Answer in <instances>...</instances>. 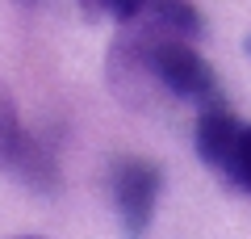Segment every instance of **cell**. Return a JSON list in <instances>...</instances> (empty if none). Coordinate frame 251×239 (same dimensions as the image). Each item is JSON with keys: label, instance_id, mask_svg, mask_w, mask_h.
I'll use <instances>...</instances> for the list:
<instances>
[{"label": "cell", "instance_id": "obj_7", "mask_svg": "<svg viewBox=\"0 0 251 239\" xmlns=\"http://www.w3.org/2000/svg\"><path fill=\"white\" fill-rule=\"evenodd\" d=\"M84 9V17H92V21H100V17H109V21H130L138 9H143V0H75Z\"/></svg>", "mask_w": 251, "mask_h": 239}, {"label": "cell", "instance_id": "obj_1", "mask_svg": "<svg viewBox=\"0 0 251 239\" xmlns=\"http://www.w3.org/2000/svg\"><path fill=\"white\" fill-rule=\"evenodd\" d=\"M159 189H163L159 164L138 159V155L113 164V172H109V193H113V206H117V218H122L126 239H143L147 235L155 202H159Z\"/></svg>", "mask_w": 251, "mask_h": 239}, {"label": "cell", "instance_id": "obj_4", "mask_svg": "<svg viewBox=\"0 0 251 239\" xmlns=\"http://www.w3.org/2000/svg\"><path fill=\"white\" fill-rule=\"evenodd\" d=\"M138 13H143L147 21H155L163 34L188 38V42H197L201 30H205V21H201V13H197L193 0H143V9H138Z\"/></svg>", "mask_w": 251, "mask_h": 239}, {"label": "cell", "instance_id": "obj_8", "mask_svg": "<svg viewBox=\"0 0 251 239\" xmlns=\"http://www.w3.org/2000/svg\"><path fill=\"white\" fill-rule=\"evenodd\" d=\"M13 239H50V235H13Z\"/></svg>", "mask_w": 251, "mask_h": 239}, {"label": "cell", "instance_id": "obj_5", "mask_svg": "<svg viewBox=\"0 0 251 239\" xmlns=\"http://www.w3.org/2000/svg\"><path fill=\"white\" fill-rule=\"evenodd\" d=\"M222 177L230 180L234 189L251 193V126H239V139H234V147H230V159H226Z\"/></svg>", "mask_w": 251, "mask_h": 239}, {"label": "cell", "instance_id": "obj_3", "mask_svg": "<svg viewBox=\"0 0 251 239\" xmlns=\"http://www.w3.org/2000/svg\"><path fill=\"white\" fill-rule=\"evenodd\" d=\"M13 177L21 180V185H29L34 193H59V159H54V151L46 147L42 139H34V134H21L17 147H13V159H9V168Z\"/></svg>", "mask_w": 251, "mask_h": 239}, {"label": "cell", "instance_id": "obj_10", "mask_svg": "<svg viewBox=\"0 0 251 239\" xmlns=\"http://www.w3.org/2000/svg\"><path fill=\"white\" fill-rule=\"evenodd\" d=\"M247 51H251V38H247Z\"/></svg>", "mask_w": 251, "mask_h": 239}, {"label": "cell", "instance_id": "obj_6", "mask_svg": "<svg viewBox=\"0 0 251 239\" xmlns=\"http://www.w3.org/2000/svg\"><path fill=\"white\" fill-rule=\"evenodd\" d=\"M21 134H25V126L17 118V101L9 97V89H0V168H9L13 147H17Z\"/></svg>", "mask_w": 251, "mask_h": 239}, {"label": "cell", "instance_id": "obj_9", "mask_svg": "<svg viewBox=\"0 0 251 239\" xmlns=\"http://www.w3.org/2000/svg\"><path fill=\"white\" fill-rule=\"evenodd\" d=\"M21 4H34V0H21Z\"/></svg>", "mask_w": 251, "mask_h": 239}, {"label": "cell", "instance_id": "obj_2", "mask_svg": "<svg viewBox=\"0 0 251 239\" xmlns=\"http://www.w3.org/2000/svg\"><path fill=\"white\" fill-rule=\"evenodd\" d=\"M197 109H201L197 114V155H201L205 168L222 172L243 122L234 118V109H230L226 97H214V101H205V105H197Z\"/></svg>", "mask_w": 251, "mask_h": 239}]
</instances>
